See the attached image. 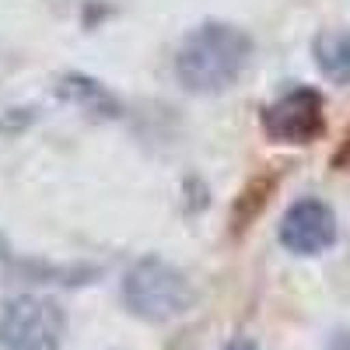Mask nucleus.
Wrapping results in <instances>:
<instances>
[{
    "label": "nucleus",
    "mask_w": 350,
    "mask_h": 350,
    "mask_svg": "<svg viewBox=\"0 0 350 350\" xmlns=\"http://www.w3.org/2000/svg\"><path fill=\"white\" fill-rule=\"evenodd\" d=\"M249 56H252V39L242 28L211 21L183 42L179 56H175V74L189 92L214 95L239 81Z\"/></svg>",
    "instance_id": "obj_1"
},
{
    "label": "nucleus",
    "mask_w": 350,
    "mask_h": 350,
    "mask_svg": "<svg viewBox=\"0 0 350 350\" xmlns=\"http://www.w3.org/2000/svg\"><path fill=\"white\" fill-rule=\"evenodd\" d=\"M123 305L148 323H165L193 305V287L183 277V270H175L172 262L158 256H148L133 262L130 273L123 277Z\"/></svg>",
    "instance_id": "obj_2"
},
{
    "label": "nucleus",
    "mask_w": 350,
    "mask_h": 350,
    "mask_svg": "<svg viewBox=\"0 0 350 350\" xmlns=\"http://www.w3.org/2000/svg\"><path fill=\"white\" fill-rule=\"evenodd\" d=\"M64 329L67 319L56 301L21 295L0 315V350H56Z\"/></svg>",
    "instance_id": "obj_3"
},
{
    "label": "nucleus",
    "mask_w": 350,
    "mask_h": 350,
    "mask_svg": "<svg viewBox=\"0 0 350 350\" xmlns=\"http://www.w3.org/2000/svg\"><path fill=\"white\" fill-rule=\"evenodd\" d=\"M262 130L267 137L280 144H312L319 133L326 130L323 116V95L312 88H295L273 105L262 109Z\"/></svg>",
    "instance_id": "obj_4"
},
{
    "label": "nucleus",
    "mask_w": 350,
    "mask_h": 350,
    "mask_svg": "<svg viewBox=\"0 0 350 350\" xmlns=\"http://www.w3.org/2000/svg\"><path fill=\"white\" fill-rule=\"evenodd\" d=\"M336 242V214L323 200H298L280 221V245L295 256H319Z\"/></svg>",
    "instance_id": "obj_5"
},
{
    "label": "nucleus",
    "mask_w": 350,
    "mask_h": 350,
    "mask_svg": "<svg viewBox=\"0 0 350 350\" xmlns=\"http://www.w3.org/2000/svg\"><path fill=\"white\" fill-rule=\"evenodd\" d=\"M315 64L329 81L347 84L350 81V28H329L315 36Z\"/></svg>",
    "instance_id": "obj_6"
},
{
    "label": "nucleus",
    "mask_w": 350,
    "mask_h": 350,
    "mask_svg": "<svg viewBox=\"0 0 350 350\" xmlns=\"http://www.w3.org/2000/svg\"><path fill=\"white\" fill-rule=\"evenodd\" d=\"M333 168H340V172H350V126H347V133H343V140H340L336 154H333Z\"/></svg>",
    "instance_id": "obj_7"
},
{
    "label": "nucleus",
    "mask_w": 350,
    "mask_h": 350,
    "mask_svg": "<svg viewBox=\"0 0 350 350\" xmlns=\"http://www.w3.org/2000/svg\"><path fill=\"white\" fill-rule=\"evenodd\" d=\"M329 350H350V333H336L329 340Z\"/></svg>",
    "instance_id": "obj_8"
},
{
    "label": "nucleus",
    "mask_w": 350,
    "mask_h": 350,
    "mask_svg": "<svg viewBox=\"0 0 350 350\" xmlns=\"http://www.w3.org/2000/svg\"><path fill=\"white\" fill-rule=\"evenodd\" d=\"M228 350H259V347H256V343H249V340H235Z\"/></svg>",
    "instance_id": "obj_9"
}]
</instances>
